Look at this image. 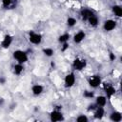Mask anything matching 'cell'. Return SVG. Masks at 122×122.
Listing matches in <instances>:
<instances>
[{
	"instance_id": "1",
	"label": "cell",
	"mask_w": 122,
	"mask_h": 122,
	"mask_svg": "<svg viewBox=\"0 0 122 122\" xmlns=\"http://www.w3.org/2000/svg\"><path fill=\"white\" fill-rule=\"evenodd\" d=\"M12 56L14 58V60L16 61V63H21V64H25L28 62L29 60V56L28 53L22 50H15L12 52Z\"/></svg>"
},
{
	"instance_id": "2",
	"label": "cell",
	"mask_w": 122,
	"mask_h": 122,
	"mask_svg": "<svg viewBox=\"0 0 122 122\" xmlns=\"http://www.w3.org/2000/svg\"><path fill=\"white\" fill-rule=\"evenodd\" d=\"M87 66V60L84 59V58H75L72 62V68L74 71H83Z\"/></svg>"
},
{
	"instance_id": "3",
	"label": "cell",
	"mask_w": 122,
	"mask_h": 122,
	"mask_svg": "<svg viewBox=\"0 0 122 122\" xmlns=\"http://www.w3.org/2000/svg\"><path fill=\"white\" fill-rule=\"evenodd\" d=\"M75 82H76V76L74 74V72H70L68 73L65 78H64V86L65 88H71L75 85Z\"/></svg>"
},
{
	"instance_id": "4",
	"label": "cell",
	"mask_w": 122,
	"mask_h": 122,
	"mask_svg": "<svg viewBox=\"0 0 122 122\" xmlns=\"http://www.w3.org/2000/svg\"><path fill=\"white\" fill-rule=\"evenodd\" d=\"M88 83H89V85H90L92 89H96V88H98V87L101 85V83H102L101 77H100L99 75H97V74L91 75V76L88 78Z\"/></svg>"
},
{
	"instance_id": "5",
	"label": "cell",
	"mask_w": 122,
	"mask_h": 122,
	"mask_svg": "<svg viewBox=\"0 0 122 122\" xmlns=\"http://www.w3.org/2000/svg\"><path fill=\"white\" fill-rule=\"evenodd\" d=\"M42 35L38 32H34V31H30L29 34V41L32 44V45H39L42 42Z\"/></svg>"
},
{
	"instance_id": "6",
	"label": "cell",
	"mask_w": 122,
	"mask_h": 122,
	"mask_svg": "<svg viewBox=\"0 0 122 122\" xmlns=\"http://www.w3.org/2000/svg\"><path fill=\"white\" fill-rule=\"evenodd\" d=\"M50 120L52 122H59L64 120V114L58 110H54L50 113Z\"/></svg>"
},
{
	"instance_id": "7",
	"label": "cell",
	"mask_w": 122,
	"mask_h": 122,
	"mask_svg": "<svg viewBox=\"0 0 122 122\" xmlns=\"http://www.w3.org/2000/svg\"><path fill=\"white\" fill-rule=\"evenodd\" d=\"M116 21L114 19H107L103 23V29L106 31H112L116 28Z\"/></svg>"
},
{
	"instance_id": "8",
	"label": "cell",
	"mask_w": 122,
	"mask_h": 122,
	"mask_svg": "<svg viewBox=\"0 0 122 122\" xmlns=\"http://www.w3.org/2000/svg\"><path fill=\"white\" fill-rule=\"evenodd\" d=\"M103 88H104V91H105V92H106V96H107V97L111 98V97H112V96L115 94L116 90H115V88H114L112 85H111L110 83H104Z\"/></svg>"
},
{
	"instance_id": "9",
	"label": "cell",
	"mask_w": 122,
	"mask_h": 122,
	"mask_svg": "<svg viewBox=\"0 0 122 122\" xmlns=\"http://www.w3.org/2000/svg\"><path fill=\"white\" fill-rule=\"evenodd\" d=\"M12 42H13V37L10 34H6L1 41V47L3 49H9L12 44Z\"/></svg>"
},
{
	"instance_id": "10",
	"label": "cell",
	"mask_w": 122,
	"mask_h": 122,
	"mask_svg": "<svg viewBox=\"0 0 122 122\" xmlns=\"http://www.w3.org/2000/svg\"><path fill=\"white\" fill-rule=\"evenodd\" d=\"M108 99L106 95H98L95 97V105L97 107H106Z\"/></svg>"
},
{
	"instance_id": "11",
	"label": "cell",
	"mask_w": 122,
	"mask_h": 122,
	"mask_svg": "<svg viewBox=\"0 0 122 122\" xmlns=\"http://www.w3.org/2000/svg\"><path fill=\"white\" fill-rule=\"evenodd\" d=\"M85 37H86V33L83 30H79L76 33H74V35H73V42L76 43V44H80L81 42L84 41Z\"/></svg>"
},
{
	"instance_id": "12",
	"label": "cell",
	"mask_w": 122,
	"mask_h": 122,
	"mask_svg": "<svg viewBox=\"0 0 122 122\" xmlns=\"http://www.w3.org/2000/svg\"><path fill=\"white\" fill-rule=\"evenodd\" d=\"M31 92L33 95L38 96L44 92V87L41 84H34L31 87Z\"/></svg>"
},
{
	"instance_id": "13",
	"label": "cell",
	"mask_w": 122,
	"mask_h": 122,
	"mask_svg": "<svg viewBox=\"0 0 122 122\" xmlns=\"http://www.w3.org/2000/svg\"><path fill=\"white\" fill-rule=\"evenodd\" d=\"M105 115V107H96L94 109L93 116L95 119H102Z\"/></svg>"
},
{
	"instance_id": "14",
	"label": "cell",
	"mask_w": 122,
	"mask_h": 122,
	"mask_svg": "<svg viewBox=\"0 0 122 122\" xmlns=\"http://www.w3.org/2000/svg\"><path fill=\"white\" fill-rule=\"evenodd\" d=\"M110 120L113 122H120L122 120V114L118 111H114L110 114Z\"/></svg>"
},
{
	"instance_id": "15",
	"label": "cell",
	"mask_w": 122,
	"mask_h": 122,
	"mask_svg": "<svg viewBox=\"0 0 122 122\" xmlns=\"http://www.w3.org/2000/svg\"><path fill=\"white\" fill-rule=\"evenodd\" d=\"M93 14H94V12H93V10L92 9H83L81 10V16H82V18L84 20H87L89 17L92 16Z\"/></svg>"
},
{
	"instance_id": "16",
	"label": "cell",
	"mask_w": 122,
	"mask_h": 122,
	"mask_svg": "<svg viewBox=\"0 0 122 122\" xmlns=\"http://www.w3.org/2000/svg\"><path fill=\"white\" fill-rule=\"evenodd\" d=\"M87 21L89 22L90 26H92V27H97V26L99 25V19H98V17H97L95 14H93V15L91 16V17H89V18L87 19Z\"/></svg>"
},
{
	"instance_id": "17",
	"label": "cell",
	"mask_w": 122,
	"mask_h": 122,
	"mask_svg": "<svg viewBox=\"0 0 122 122\" xmlns=\"http://www.w3.org/2000/svg\"><path fill=\"white\" fill-rule=\"evenodd\" d=\"M23 71H24V64L16 63V64L13 66V72H14V74L20 75Z\"/></svg>"
},
{
	"instance_id": "18",
	"label": "cell",
	"mask_w": 122,
	"mask_h": 122,
	"mask_svg": "<svg viewBox=\"0 0 122 122\" xmlns=\"http://www.w3.org/2000/svg\"><path fill=\"white\" fill-rule=\"evenodd\" d=\"M112 12L116 17H121L122 16V7L120 5H114L112 7Z\"/></svg>"
},
{
	"instance_id": "19",
	"label": "cell",
	"mask_w": 122,
	"mask_h": 122,
	"mask_svg": "<svg viewBox=\"0 0 122 122\" xmlns=\"http://www.w3.org/2000/svg\"><path fill=\"white\" fill-rule=\"evenodd\" d=\"M70 37H71L70 33L65 32V33H62V34H61V35L58 37V41H59L61 44H63V43H67V42L69 41Z\"/></svg>"
},
{
	"instance_id": "20",
	"label": "cell",
	"mask_w": 122,
	"mask_h": 122,
	"mask_svg": "<svg viewBox=\"0 0 122 122\" xmlns=\"http://www.w3.org/2000/svg\"><path fill=\"white\" fill-rule=\"evenodd\" d=\"M76 24H77V20H76V18L70 16V17L67 19V25H68L70 28H73Z\"/></svg>"
},
{
	"instance_id": "21",
	"label": "cell",
	"mask_w": 122,
	"mask_h": 122,
	"mask_svg": "<svg viewBox=\"0 0 122 122\" xmlns=\"http://www.w3.org/2000/svg\"><path fill=\"white\" fill-rule=\"evenodd\" d=\"M43 53L48 57H51L54 54V51H53V49L48 47V48H44L43 49Z\"/></svg>"
},
{
	"instance_id": "22",
	"label": "cell",
	"mask_w": 122,
	"mask_h": 122,
	"mask_svg": "<svg viewBox=\"0 0 122 122\" xmlns=\"http://www.w3.org/2000/svg\"><path fill=\"white\" fill-rule=\"evenodd\" d=\"M75 120H76L77 122H88V121H89V117H88L86 114H79V115L75 118Z\"/></svg>"
},
{
	"instance_id": "23",
	"label": "cell",
	"mask_w": 122,
	"mask_h": 122,
	"mask_svg": "<svg viewBox=\"0 0 122 122\" xmlns=\"http://www.w3.org/2000/svg\"><path fill=\"white\" fill-rule=\"evenodd\" d=\"M12 0H1V3H2V6L4 8H9L11 4Z\"/></svg>"
},
{
	"instance_id": "24",
	"label": "cell",
	"mask_w": 122,
	"mask_h": 122,
	"mask_svg": "<svg viewBox=\"0 0 122 122\" xmlns=\"http://www.w3.org/2000/svg\"><path fill=\"white\" fill-rule=\"evenodd\" d=\"M109 56H110V60H111V61H114L115 58H116V56H115V54H114L113 52H110V53H109Z\"/></svg>"
},
{
	"instance_id": "25",
	"label": "cell",
	"mask_w": 122,
	"mask_h": 122,
	"mask_svg": "<svg viewBox=\"0 0 122 122\" xmlns=\"http://www.w3.org/2000/svg\"><path fill=\"white\" fill-rule=\"evenodd\" d=\"M67 49H69V44H68V42H67V43H63V46H62L61 50H62L63 51H65Z\"/></svg>"
},
{
	"instance_id": "26",
	"label": "cell",
	"mask_w": 122,
	"mask_h": 122,
	"mask_svg": "<svg viewBox=\"0 0 122 122\" xmlns=\"http://www.w3.org/2000/svg\"><path fill=\"white\" fill-rule=\"evenodd\" d=\"M70 1H71V2H77L78 0H70Z\"/></svg>"
}]
</instances>
